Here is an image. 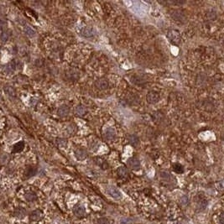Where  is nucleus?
<instances>
[{"mask_svg":"<svg viewBox=\"0 0 224 224\" xmlns=\"http://www.w3.org/2000/svg\"><path fill=\"white\" fill-rule=\"evenodd\" d=\"M167 38L170 43L173 45H179L180 41V32L176 30H170L167 33Z\"/></svg>","mask_w":224,"mask_h":224,"instance_id":"obj_1","label":"nucleus"},{"mask_svg":"<svg viewBox=\"0 0 224 224\" xmlns=\"http://www.w3.org/2000/svg\"><path fill=\"white\" fill-rule=\"evenodd\" d=\"M146 100L150 104H155L159 102L160 100V94L155 91H149L147 96H146Z\"/></svg>","mask_w":224,"mask_h":224,"instance_id":"obj_2","label":"nucleus"},{"mask_svg":"<svg viewBox=\"0 0 224 224\" xmlns=\"http://www.w3.org/2000/svg\"><path fill=\"white\" fill-rule=\"evenodd\" d=\"M73 212H74V215L77 217H79V218L83 217L86 215L85 207L82 206L81 204H76V205L74 206Z\"/></svg>","mask_w":224,"mask_h":224,"instance_id":"obj_3","label":"nucleus"},{"mask_svg":"<svg viewBox=\"0 0 224 224\" xmlns=\"http://www.w3.org/2000/svg\"><path fill=\"white\" fill-rule=\"evenodd\" d=\"M170 14H171L172 18H174L175 21H179V22L184 23L186 20V15L184 14L183 12H181V11H180V10H173Z\"/></svg>","mask_w":224,"mask_h":224,"instance_id":"obj_4","label":"nucleus"},{"mask_svg":"<svg viewBox=\"0 0 224 224\" xmlns=\"http://www.w3.org/2000/svg\"><path fill=\"white\" fill-rule=\"evenodd\" d=\"M81 35L85 38H92L97 35V31L92 27H84L81 31Z\"/></svg>","mask_w":224,"mask_h":224,"instance_id":"obj_5","label":"nucleus"},{"mask_svg":"<svg viewBox=\"0 0 224 224\" xmlns=\"http://www.w3.org/2000/svg\"><path fill=\"white\" fill-rule=\"evenodd\" d=\"M128 166H129L130 169L134 170H139L140 169V162L137 158H130L128 160Z\"/></svg>","mask_w":224,"mask_h":224,"instance_id":"obj_6","label":"nucleus"},{"mask_svg":"<svg viewBox=\"0 0 224 224\" xmlns=\"http://www.w3.org/2000/svg\"><path fill=\"white\" fill-rule=\"evenodd\" d=\"M116 137V132L112 128H108L104 132V139L107 141H112Z\"/></svg>","mask_w":224,"mask_h":224,"instance_id":"obj_7","label":"nucleus"},{"mask_svg":"<svg viewBox=\"0 0 224 224\" xmlns=\"http://www.w3.org/2000/svg\"><path fill=\"white\" fill-rule=\"evenodd\" d=\"M108 193L114 199H117V200H119L122 198V194L121 192L116 188V187H113V186H110L108 188Z\"/></svg>","mask_w":224,"mask_h":224,"instance_id":"obj_8","label":"nucleus"},{"mask_svg":"<svg viewBox=\"0 0 224 224\" xmlns=\"http://www.w3.org/2000/svg\"><path fill=\"white\" fill-rule=\"evenodd\" d=\"M95 86L98 90L107 89L108 87V81L104 78L98 79V81L95 82Z\"/></svg>","mask_w":224,"mask_h":224,"instance_id":"obj_9","label":"nucleus"},{"mask_svg":"<svg viewBox=\"0 0 224 224\" xmlns=\"http://www.w3.org/2000/svg\"><path fill=\"white\" fill-rule=\"evenodd\" d=\"M42 217H43V212L41 210H35L30 213V219L33 222H38L42 218Z\"/></svg>","mask_w":224,"mask_h":224,"instance_id":"obj_10","label":"nucleus"},{"mask_svg":"<svg viewBox=\"0 0 224 224\" xmlns=\"http://www.w3.org/2000/svg\"><path fill=\"white\" fill-rule=\"evenodd\" d=\"M75 156L76 157L77 160H83L87 156V153L83 149H76V151H75Z\"/></svg>","mask_w":224,"mask_h":224,"instance_id":"obj_11","label":"nucleus"},{"mask_svg":"<svg viewBox=\"0 0 224 224\" xmlns=\"http://www.w3.org/2000/svg\"><path fill=\"white\" fill-rule=\"evenodd\" d=\"M57 112H58L59 116L66 117L69 114V112H70V108H69V107L67 106V105H62V106H61V107L58 108Z\"/></svg>","mask_w":224,"mask_h":224,"instance_id":"obj_12","label":"nucleus"},{"mask_svg":"<svg viewBox=\"0 0 224 224\" xmlns=\"http://www.w3.org/2000/svg\"><path fill=\"white\" fill-rule=\"evenodd\" d=\"M86 112H87V110H86V107L85 106H82V105H79V106H77L75 108V112H76V114L77 116H84L86 113Z\"/></svg>","mask_w":224,"mask_h":224,"instance_id":"obj_13","label":"nucleus"},{"mask_svg":"<svg viewBox=\"0 0 224 224\" xmlns=\"http://www.w3.org/2000/svg\"><path fill=\"white\" fill-rule=\"evenodd\" d=\"M24 148V143L23 142V141H20V142H18V143H16L14 145V147H13V150H12V152L13 153H19L22 151L23 149Z\"/></svg>","mask_w":224,"mask_h":224,"instance_id":"obj_14","label":"nucleus"},{"mask_svg":"<svg viewBox=\"0 0 224 224\" xmlns=\"http://www.w3.org/2000/svg\"><path fill=\"white\" fill-rule=\"evenodd\" d=\"M118 175L121 177V178H126V177H128L129 176V172H128V170L126 169L125 167H119L118 169Z\"/></svg>","mask_w":224,"mask_h":224,"instance_id":"obj_15","label":"nucleus"},{"mask_svg":"<svg viewBox=\"0 0 224 224\" xmlns=\"http://www.w3.org/2000/svg\"><path fill=\"white\" fill-rule=\"evenodd\" d=\"M129 143L131 145H133V146H137L139 143V139L136 135H132L129 136Z\"/></svg>","mask_w":224,"mask_h":224,"instance_id":"obj_16","label":"nucleus"},{"mask_svg":"<svg viewBox=\"0 0 224 224\" xmlns=\"http://www.w3.org/2000/svg\"><path fill=\"white\" fill-rule=\"evenodd\" d=\"M173 170L177 174H182L184 172V167L179 163H175L173 165Z\"/></svg>","mask_w":224,"mask_h":224,"instance_id":"obj_17","label":"nucleus"},{"mask_svg":"<svg viewBox=\"0 0 224 224\" xmlns=\"http://www.w3.org/2000/svg\"><path fill=\"white\" fill-rule=\"evenodd\" d=\"M24 31L26 35L30 36V37H34L36 34V32L31 27H30V26H25L24 29Z\"/></svg>","mask_w":224,"mask_h":224,"instance_id":"obj_18","label":"nucleus"},{"mask_svg":"<svg viewBox=\"0 0 224 224\" xmlns=\"http://www.w3.org/2000/svg\"><path fill=\"white\" fill-rule=\"evenodd\" d=\"M14 215L16 216L18 218H23L24 217H25L26 215V211L24 208H18L16 209L15 212H14Z\"/></svg>","mask_w":224,"mask_h":224,"instance_id":"obj_19","label":"nucleus"},{"mask_svg":"<svg viewBox=\"0 0 224 224\" xmlns=\"http://www.w3.org/2000/svg\"><path fill=\"white\" fill-rule=\"evenodd\" d=\"M4 90L5 92H6V93L8 95H9L10 97H15V96H16V92H15V90H14L12 86H6Z\"/></svg>","mask_w":224,"mask_h":224,"instance_id":"obj_20","label":"nucleus"},{"mask_svg":"<svg viewBox=\"0 0 224 224\" xmlns=\"http://www.w3.org/2000/svg\"><path fill=\"white\" fill-rule=\"evenodd\" d=\"M25 198L26 200L29 201V202H34L37 199V197L36 195L34 192H28L26 195H25Z\"/></svg>","mask_w":224,"mask_h":224,"instance_id":"obj_21","label":"nucleus"},{"mask_svg":"<svg viewBox=\"0 0 224 224\" xmlns=\"http://www.w3.org/2000/svg\"><path fill=\"white\" fill-rule=\"evenodd\" d=\"M14 69H15V63H14V61L10 62L8 66H6V67H5L6 72H8V73H11V72H13L14 71Z\"/></svg>","mask_w":224,"mask_h":224,"instance_id":"obj_22","label":"nucleus"},{"mask_svg":"<svg viewBox=\"0 0 224 224\" xmlns=\"http://www.w3.org/2000/svg\"><path fill=\"white\" fill-rule=\"evenodd\" d=\"M36 173V169L35 168H33V167H30V168H28L27 170H26V173H25V175L27 177H31L33 175H35Z\"/></svg>","mask_w":224,"mask_h":224,"instance_id":"obj_23","label":"nucleus"},{"mask_svg":"<svg viewBox=\"0 0 224 224\" xmlns=\"http://www.w3.org/2000/svg\"><path fill=\"white\" fill-rule=\"evenodd\" d=\"M0 40L3 42H6L9 40V34L7 31H3L2 34L0 35Z\"/></svg>","mask_w":224,"mask_h":224,"instance_id":"obj_24","label":"nucleus"},{"mask_svg":"<svg viewBox=\"0 0 224 224\" xmlns=\"http://www.w3.org/2000/svg\"><path fill=\"white\" fill-rule=\"evenodd\" d=\"M97 224H110V222H109L108 219H107V218L102 217V218H99V219L97 221Z\"/></svg>","mask_w":224,"mask_h":224,"instance_id":"obj_25","label":"nucleus"},{"mask_svg":"<svg viewBox=\"0 0 224 224\" xmlns=\"http://www.w3.org/2000/svg\"><path fill=\"white\" fill-rule=\"evenodd\" d=\"M180 202L181 203V205H184V206H186L187 203H188V198L186 196H183V197L180 198Z\"/></svg>","mask_w":224,"mask_h":224,"instance_id":"obj_26","label":"nucleus"},{"mask_svg":"<svg viewBox=\"0 0 224 224\" xmlns=\"http://www.w3.org/2000/svg\"><path fill=\"white\" fill-rule=\"evenodd\" d=\"M160 175H161L162 178H164V179H167V178H171V175L170 174H168V173H166V172H161L160 173Z\"/></svg>","mask_w":224,"mask_h":224,"instance_id":"obj_27","label":"nucleus"},{"mask_svg":"<svg viewBox=\"0 0 224 224\" xmlns=\"http://www.w3.org/2000/svg\"><path fill=\"white\" fill-rule=\"evenodd\" d=\"M5 23L3 20H0V30H3V28L4 27Z\"/></svg>","mask_w":224,"mask_h":224,"instance_id":"obj_28","label":"nucleus"},{"mask_svg":"<svg viewBox=\"0 0 224 224\" xmlns=\"http://www.w3.org/2000/svg\"><path fill=\"white\" fill-rule=\"evenodd\" d=\"M223 213H222L221 216H220V222H221V223L223 224Z\"/></svg>","mask_w":224,"mask_h":224,"instance_id":"obj_29","label":"nucleus"}]
</instances>
